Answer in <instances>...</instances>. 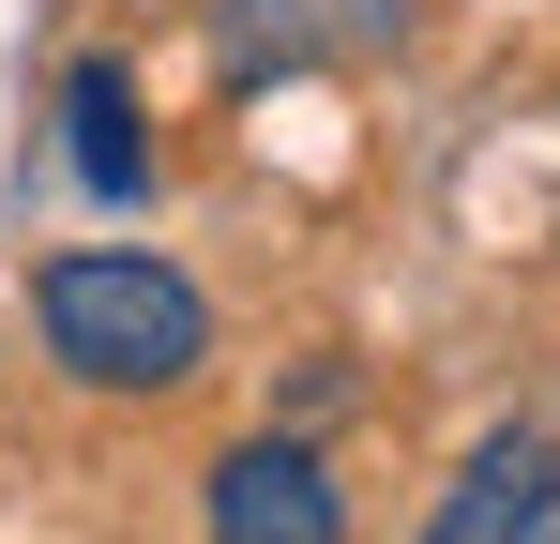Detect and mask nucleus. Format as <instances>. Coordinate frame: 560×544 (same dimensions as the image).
<instances>
[{
  "label": "nucleus",
  "instance_id": "obj_1",
  "mask_svg": "<svg viewBox=\"0 0 560 544\" xmlns=\"http://www.w3.org/2000/svg\"><path fill=\"white\" fill-rule=\"evenodd\" d=\"M31 318H46V363H61L77 393H197V378H212V303H197V272L137 258V243L46 258Z\"/></svg>",
  "mask_w": 560,
  "mask_h": 544
},
{
  "label": "nucleus",
  "instance_id": "obj_2",
  "mask_svg": "<svg viewBox=\"0 0 560 544\" xmlns=\"http://www.w3.org/2000/svg\"><path fill=\"white\" fill-rule=\"evenodd\" d=\"M197 515H212L228 544H334V530H349L318 439H243V453H212V499H197Z\"/></svg>",
  "mask_w": 560,
  "mask_h": 544
},
{
  "label": "nucleus",
  "instance_id": "obj_3",
  "mask_svg": "<svg viewBox=\"0 0 560 544\" xmlns=\"http://www.w3.org/2000/svg\"><path fill=\"white\" fill-rule=\"evenodd\" d=\"M424 530H440V544H530V530H560V453L530 439V424H515V439H485Z\"/></svg>",
  "mask_w": 560,
  "mask_h": 544
},
{
  "label": "nucleus",
  "instance_id": "obj_4",
  "mask_svg": "<svg viewBox=\"0 0 560 544\" xmlns=\"http://www.w3.org/2000/svg\"><path fill=\"white\" fill-rule=\"evenodd\" d=\"M61 167L92 181L106 212L152 197V121H137V76H121V61H77V76H61Z\"/></svg>",
  "mask_w": 560,
  "mask_h": 544
},
{
  "label": "nucleus",
  "instance_id": "obj_5",
  "mask_svg": "<svg viewBox=\"0 0 560 544\" xmlns=\"http://www.w3.org/2000/svg\"><path fill=\"white\" fill-rule=\"evenodd\" d=\"M212 46H228V76H258V61H303V46H318V15H303V0H212Z\"/></svg>",
  "mask_w": 560,
  "mask_h": 544
},
{
  "label": "nucleus",
  "instance_id": "obj_6",
  "mask_svg": "<svg viewBox=\"0 0 560 544\" xmlns=\"http://www.w3.org/2000/svg\"><path fill=\"white\" fill-rule=\"evenodd\" d=\"M349 31H364V46H394V31H409V0H349Z\"/></svg>",
  "mask_w": 560,
  "mask_h": 544
}]
</instances>
